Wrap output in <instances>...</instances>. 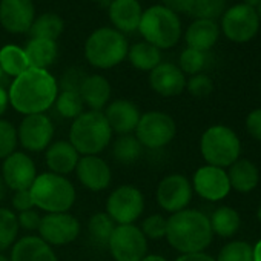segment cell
Listing matches in <instances>:
<instances>
[{"label": "cell", "instance_id": "cell-1", "mask_svg": "<svg viewBox=\"0 0 261 261\" xmlns=\"http://www.w3.org/2000/svg\"><path fill=\"white\" fill-rule=\"evenodd\" d=\"M59 95L57 80L45 69L30 68L10 86V105L23 115L45 114Z\"/></svg>", "mask_w": 261, "mask_h": 261}, {"label": "cell", "instance_id": "cell-2", "mask_svg": "<svg viewBox=\"0 0 261 261\" xmlns=\"http://www.w3.org/2000/svg\"><path fill=\"white\" fill-rule=\"evenodd\" d=\"M168 243L181 253L203 252L212 241L209 218L195 209H183L168 218Z\"/></svg>", "mask_w": 261, "mask_h": 261}, {"label": "cell", "instance_id": "cell-3", "mask_svg": "<svg viewBox=\"0 0 261 261\" xmlns=\"http://www.w3.org/2000/svg\"><path fill=\"white\" fill-rule=\"evenodd\" d=\"M112 139V129L101 111H88L74 118L69 129V143L82 155H97Z\"/></svg>", "mask_w": 261, "mask_h": 261}, {"label": "cell", "instance_id": "cell-4", "mask_svg": "<svg viewBox=\"0 0 261 261\" xmlns=\"http://www.w3.org/2000/svg\"><path fill=\"white\" fill-rule=\"evenodd\" d=\"M34 207L46 214L68 212L75 203V188L63 177L53 172H43L37 175L30 188Z\"/></svg>", "mask_w": 261, "mask_h": 261}, {"label": "cell", "instance_id": "cell-5", "mask_svg": "<svg viewBox=\"0 0 261 261\" xmlns=\"http://www.w3.org/2000/svg\"><path fill=\"white\" fill-rule=\"evenodd\" d=\"M127 40L124 34L114 28L95 30L85 43L88 63L98 69H109L120 65L127 57Z\"/></svg>", "mask_w": 261, "mask_h": 261}, {"label": "cell", "instance_id": "cell-6", "mask_svg": "<svg viewBox=\"0 0 261 261\" xmlns=\"http://www.w3.org/2000/svg\"><path fill=\"white\" fill-rule=\"evenodd\" d=\"M139 31L145 42L155 48L169 49L175 46L181 37V22L178 16L163 5H154L143 11Z\"/></svg>", "mask_w": 261, "mask_h": 261}, {"label": "cell", "instance_id": "cell-7", "mask_svg": "<svg viewBox=\"0 0 261 261\" xmlns=\"http://www.w3.org/2000/svg\"><path fill=\"white\" fill-rule=\"evenodd\" d=\"M200 151L207 165L223 169L240 159L241 143L230 127L217 124L204 130L200 140Z\"/></svg>", "mask_w": 261, "mask_h": 261}, {"label": "cell", "instance_id": "cell-8", "mask_svg": "<svg viewBox=\"0 0 261 261\" xmlns=\"http://www.w3.org/2000/svg\"><path fill=\"white\" fill-rule=\"evenodd\" d=\"M177 134L175 120L162 111H149L140 117L136 127V137L142 146L149 149H160L169 145Z\"/></svg>", "mask_w": 261, "mask_h": 261}, {"label": "cell", "instance_id": "cell-9", "mask_svg": "<svg viewBox=\"0 0 261 261\" xmlns=\"http://www.w3.org/2000/svg\"><path fill=\"white\" fill-rule=\"evenodd\" d=\"M145 211V197L133 185L118 186L106 201V214L117 224H134Z\"/></svg>", "mask_w": 261, "mask_h": 261}, {"label": "cell", "instance_id": "cell-10", "mask_svg": "<svg viewBox=\"0 0 261 261\" xmlns=\"http://www.w3.org/2000/svg\"><path fill=\"white\" fill-rule=\"evenodd\" d=\"M108 246L115 261H142L148 255V238L136 224H117Z\"/></svg>", "mask_w": 261, "mask_h": 261}, {"label": "cell", "instance_id": "cell-11", "mask_svg": "<svg viewBox=\"0 0 261 261\" xmlns=\"http://www.w3.org/2000/svg\"><path fill=\"white\" fill-rule=\"evenodd\" d=\"M259 30V19L253 8L237 4L227 8L221 16L223 34L235 43H246L252 40Z\"/></svg>", "mask_w": 261, "mask_h": 261}, {"label": "cell", "instance_id": "cell-12", "mask_svg": "<svg viewBox=\"0 0 261 261\" xmlns=\"http://www.w3.org/2000/svg\"><path fill=\"white\" fill-rule=\"evenodd\" d=\"M54 136V124L46 114L25 115L19 129L17 139L20 145L30 152L46 151Z\"/></svg>", "mask_w": 261, "mask_h": 261}, {"label": "cell", "instance_id": "cell-13", "mask_svg": "<svg viewBox=\"0 0 261 261\" xmlns=\"http://www.w3.org/2000/svg\"><path fill=\"white\" fill-rule=\"evenodd\" d=\"M40 238L49 246H63L77 240L80 235V221L68 214H46L39 224Z\"/></svg>", "mask_w": 261, "mask_h": 261}, {"label": "cell", "instance_id": "cell-14", "mask_svg": "<svg viewBox=\"0 0 261 261\" xmlns=\"http://www.w3.org/2000/svg\"><path fill=\"white\" fill-rule=\"evenodd\" d=\"M159 206L171 214L186 209L192 198V186L189 180L181 174H171L165 177L157 188Z\"/></svg>", "mask_w": 261, "mask_h": 261}, {"label": "cell", "instance_id": "cell-15", "mask_svg": "<svg viewBox=\"0 0 261 261\" xmlns=\"http://www.w3.org/2000/svg\"><path fill=\"white\" fill-rule=\"evenodd\" d=\"M37 178V169L33 159L20 151L13 152L4 160L2 166V180L7 188L16 191H28L34 180Z\"/></svg>", "mask_w": 261, "mask_h": 261}, {"label": "cell", "instance_id": "cell-16", "mask_svg": "<svg viewBox=\"0 0 261 261\" xmlns=\"http://www.w3.org/2000/svg\"><path fill=\"white\" fill-rule=\"evenodd\" d=\"M192 186L195 192L207 201H220L232 189L227 178V172H224V169L221 168L211 165L197 169V172L194 174Z\"/></svg>", "mask_w": 261, "mask_h": 261}, {"label": "cell", "instance_id": "cell-17", "mask_svg": "<svg viewBox=\"0 0 261 261\" xmlns=\"http://www.w3.org/2000/svg\"><path fill=\"white\" fill-rule=\"evenodd\" d=\"M36 20L33 0H0V25L8 33H30Z\"/></svg>", "mask_w": 261, "mask_h": 261}, {"label": "cell", "instance_id": "cell-18", "mask_svg": "<svg viewBox=\"0 0 261 261\" xmlns=\"http://www.w3.org/2000/svg\"><path fill=\"white\" fill-rule=\"evenodd\" d=\"M79 181L92 192H100L109 188L112 172L109 165L98 155H83L75 168Z\"/></svg>", "mask_w": 261, "mask_h": 261}, {"label": "cell", "instance_id": "cell-19", "mask_svg": "<svg viewBox=\"0 0 261 261\" xmlns=\"http://www.w3.org/2000/svg\"><path fill=\"white\" fill-rule=\"evenodd\" d=\"M103 114L112 129V133H117L120 136L130 134L133 130H136L142 117L137 105L126 98L114 100L106 106Z\"/></svg>", "mask_w": 261, "mask_h": 261}, {"label": "cell", "instance_id": "cell-20", "mask_svg": "<svg viewBox=\"0 0 261 261\" xmlns=\"http://www.w3.org/2000/svg\"><path fill=\"white\" fill-rule=\"evenodd\" d=\"M151 88L162 97L180 95L186 88V77L174 63H160L149 74Z\"/></svg>", "mask_w": 261, "mask_h": 261}, {"label": "cell", "instance_id": "cell-21", "mask_svg": "<svg viewBox=\"0 0 261 261\" xmlns=\"http://www.w3.org/2000/svg\"><path fill=\"white\" fill-rule=\"evenodd\" d=\"M108 14L114 30L123 34L139 30L143 11L139 0H112Z\"/></svg>", "mask_w": 261, "mask_h": 261}, {"label": "cell", "instance_id": "cell-22", "mask_svg": "<svg viewBox=\"0 0 261 261\" xmlns=\"http://www.w3.org/2000/svg\"><path fill=\"white\" fill-rule=\"evenodd\" d=\"M10 261H59L53 247L40 237L27 235L14 243Z\"/></svg>", "mask_w": 261, "mask_h": 261}, {"label": "cell", "instance_id": "cell-23", "mask_svg": "<svg viewBox=\"0 0 261 261\" xmlns=\"http://www.w3.org/2000/svg\"><path fill=\"white\" fill-rule=\"evenodd\" d=\"M46 166L53 174L57 175H66L75 171L77 163L80 160V154L75 151V148L69 142H56L49 145L45 154Z\"/></svg>", "mask_w": 261, "mask_h": 261}, {"label": "cell", "instance_id": "cell-24", "mask_svg": "<svg viewBox=\"0 0 261 261\" xmlns=\"http://www.w3.org/2000/svg\"><path fill=\"white\" fill-rule=\"evenodd\" d=\"M220 37V27L215 23V20H203L195 19L186 30V45L188 48L207 53L214 48Z\"/></svg>", "mask_w": 261, "mask_h": 261}, {"label": "cell", "instance_id": "cell-25", "mask_svg": "<svg viewBox=\"0 0 261 261\" xmlns=\"http://www.w3.org/2000/svg\"><path fill=\"white\" fill-rule=\"evenodd\" d=\"M79 94L91 111H101L111 98V83L103 75L92 74L85 79Z\"/></svg>", "mask_w": 261, "mask_h": 261}, {"label": "cell", "instance_id": "cell-26", "mask_svg": "<svg viewBox=\"0 0 261 261\" xmlns=\"http://www.w3.org/2000/svg\"><path fill=\"white\" fill-rule=\"evenodd\" d=\"M25 54H27L30 68L48 71V68L54 65L59 56V48L54 40L31 39L25 48Z\"/></svg>", "mask_w": 261, "mask_h": 261}, {"label": "cell", "instance_id": "cell-27", "mask_svg": "<svg viewBox=\"0 0 261 261\" xmlns=\"http://www.w3.org/2000/svg\"><path fill=\"white\" fill-rule=\"evenodd\" d=\"M230 188H233L238 192H250L256 188L259 174L256 166L246 160V159H238L233 165H230L229 174H227Z\"/></svg>", "mask_w": 261, "mask_h": 261}, {"label": "cell", "instance_id": "cell-28", "mask_svg": "<svg viewBox=\"0 0 261 261\" xmlns=\"http://www.w3.org/2000/svg\"><path fill=\"white\" fill-rule=\"evenodd\" d=\"M127 59L139 71H152L162 63V53L148 42H139L127 49Z\"/></svg>", "mask_w": 261, "mask_h": 261}, {"label": "cell", "instance_id": "cell-29", "mask_svg": "<svg viewBox=\"0 0 261 261\" xmlns=\"http://www.w3.org/2000/svg\"><path fill=\"white\" fill-rule=\"evenodd\" d=\"M209 223H211L212 233L227 238L238 232L241 226V218L233 207L221 206L212 214V217L209 218Z\"/></svg>", "mask_w": 261, "mask_h": 261}, {"label": "cell", "instance_id": "cell-30", "mask_svg": "<svg viewBox=\"0 0 261 261\" xmlns=\"http://www.w3.org/2000/svg\"><path fill=\"white\" fill-rule=\"evenodd\" d=\"M0 68L8 77H19L30 69L25 49L16 45H7L0 49Z\"/></svg>", "mask_w": 261, "mask_h": 261}, {"label": "cell", "instance_id": "cell-31", "mask_svg": "<svg viewBox=\"0 0 261 261\" xmlns=\"http://www.w3.org/2000/svg\"><path fill=\"white\" fill-rule=\"evenodd\" d=\"M65 23L63 19L54 13H46L37 17L30 30L33 39H46V40H57L63 33Z\"/></svg>", "mask_w": 261, "mask_h": 261}, {"label": "cell", "instance_id": "cell-32", "mask_svg": "<svg viewBox=\"0 0 261 261\" xmlns=\"http://www.w3.org/2000/svg\"><path fill=\"white\" fill-rule=\"evenodd\" d=\"M142 151H143L142 143L133 134L120 136L112 145V157L123 165H130L137 162L139 157L142 155Z\"/></svg>", "mask_w": 261, "mask_h": 261}, {"label": "cell", "instance_id": "cell-33", "mask_svg": "<svg viewBox=\"0 0 261 261\" xmlns=\"http://www.w3.org/2000/svg\"><path fill=\"white\" fill-rule=\"evenodd\" d=\"M19 233L17 215L5 207H0V253L11 247Z\"/></svg>", "mask_w": 261, "mask_h": 261}, {"label": "cell", "instance_id": "cell-34", "mask_svg": "<svg viewBox=\"0 0 261 261\" xmlns=\"http://www.w3.org/2000/svg\"><path fill=\"white\" fill-rule=\"evenodd\" d=\"M114 229H115V223L106 212H97L89 218L88 223L89 235L98 244H108Z\"/></svg>", "mask_w": 261, "mask_h": 261}, {"label": "cell", "instance_id": "cell-35", "mask_svg": "<svg viewBox=\"0 0 261 261\" xmlns=\"http://www.w3.org/2000/svg\"><path fill=\"white\" fill-rule=\"evenodd\" d=\"M56 109L63 118H77L85 111V103L79 92L62 91L56 98Z\"/></svg>", "mask_w": 261, "mask_h": 261}, {"label": "cell", "instance_id": "cell-36", "mask_svg": "<svg viewBox=\"0 0 261 261\" xmlns=\"http://www.w3.org/2000/svg\"><path fill=\"white\" fill-rule=\"evenodd\" d=\"M226 11V0H194L191 14L195 19L215 20Z\"/></svg>", "mask_w": 261, "mask_h": 261}, {"label": "cell", "instance_id": "cell-37", "mask_svg": "<svg viewBox=\"0 0 261 261\" xmlns=\"http://www.w3.org/2000/svg\"><path fill=\"white\" fill-rule=\"evenodd\" d=\"M215 261H253V247L246 241H232L220 250Z\"/></svg>", "mask_w": 261, "mask_h": 261}, {"label": "cell", "instance_id": "cell-38", "mask_svg": "<svg viewBox=\"0 0 261 261\" xmlns=\"http://www.w3.org/2000/svg\"><path fill=\"white\" fill-rule=\"evenodd\" d=\"M206 53L192 49V48H186L181 54H180V69L183 74H189V75H195V74H201V71L206 66Z\"/></svg>", "mask_w": 261, "mask_h": 261}, {"label": "cell", "instance_id": "cell-39", "mask_svg": "<svg viewBox=\"0 0 261 261\" xmlns=\"http://www.w3.org/2000/svg\"><path fill=\"white\" fill-rule=\"evenodd\" d=\"M17 129L8 120L0 118V160H5L13 152H16L17 146Z\"/></svg>", "mask_w": 261, "mask_h": 261}, {"label": "cell", "instance_id": "cell-40", "mask_svg": "<svg viewBox=\"0 0 261 261\" xmlns=\"http://www.w3.org/2000/svg\"><path fill=\"white\" fill-rule=\"evenodd\" d=\"M166 226H168V220L163 215L154 214V215L145 218L140 230L149 240H160V238L166 237Z\"/></svg>", "mask_w": 261, "mask_h": 261}, {"label": "cell", "instance_id": "cell-41", "mask_svg": "<svg viewBox=\"0 0 261 261\" xmlns=\"http://www.w3.org/2000/svg\"><path fill=\"white\" fill-rule=\"evenodd\" d=\"M186 89L189 91L191 95L201 98V97H207L212 92L214 83L206 74H195L191 75V79L186 82Z\"/></svg>", "mask_w": 261, "mask_h": 261}, {"label": "cell", "instance_id": "cell-42", "mask_svg": "<svg viewBox=\"0 0 261 261\" xmlns=\"http://www.w3.org/2000/svg\"><path fill=\"white\" fill-rule=\"evenodd\" d=\"M88 75L85 74L83 69L80 68H69L60 80L62 91H72V92H80V88Z\"/></svg>", "mask_w": 261, "mask_h": 261}, {"label": "cell", "instance_id": "cell-43", "mask_svg": "<svg viewBox=\"0 0 261 261\" xmlns=\"http://www.w3.org/2000/svg\"><path fill=\"white\" fill-rule=\"evenodd\" d=\"M246 129H247V133L261 142V108L258 109H253L247 118H246Z\"/></svg>", "mask_w": 261, "mask_h": 261}, {"label": "cell", "instance_id": "cell-44", "mask_svg": "<svg viewBox=\"0 0 261 261\" xmlns=\"http://www.w3.org/2000/svg\"><path fill=\"white\" fill-rule=\"evenodd\" d=\"M40 215L36 211H23L19 214L17 221H19V227L25 229V230H37L39 224H40Z\"/></svg>", "mask_w": 261, "mask_h": 261}, {"label": "cell", "instance_id": "cell-45", "mask_svg": "<svg viewBox=\"0 0 261 261\" xmlns=\"http://www.w3.org/2000/svg\"><path fill=\"white\" fill-rule=\"evenodd\" d=\"M11 203H13L14 209L19 211V212L34 209V201H33V198H31L30 189H28V191H16Z\"/></svg>", "mask_w": 261, "mask_h": 261}, {"label": "cell", "instance_id": "cell-46", "mask_svg": "<svg viewBox=\"0 0 261 261\" xmlns=\"http://www.w3.org/2000/svg\"><path fill=\"white\" fill-rule=\"evenodd\" d=\"M194 0H163V7L178 14H191Z\"/></svg>", "mask_w": 261, "mask_h": 261}, {"label": "cell", "instance_id": "cell-47", "mask_svg": "<svg viewBox=\"0 0 261 261\" xmlns=\"http://www.w3.org/2000/svg\"><path fill=\"white\" fill-rule=\"evenodd\" d=\"M175 261H215V258H212L204 252H197V253H183Z\"/></svg>", "mask_w": 261, "mask_h": 261}, {"label": "cell", "instance_id": "cell-48", "mask_svg": "<svg viewBox=\"0 0 261 261\" xmlns=\"http://www.w3.org/2000/svg\"><path fill=\"white\" fill-rule=\"evenodd\" d=\"M10 105V97L8 92L4 86H0V117H2L7 112V108Z\"/></svg>", "mask_w": 261, "mask_h": 261}, {"label": "cell", "instance_id": "cell-49", "mask_svg": "<svg viewBox=\"0 0 261 261\" xmlns=\"http://www.w3.org/2000/svg\"><path fill=\"white\" fill-rule=\"evenodd\" d=\"M142 261H168L165 256H162V255H157V253H149V255H146Z\"/></svg>", "mask_w": 261, "mask_h": 261}, {"label": "cell", "instance_id": "cell-50", "mask_svg": "<svg viewBox=\"0 0 261 261\" xmlns=\"http://www.w3.org/2000/svg\"><path fill=\"white\" fill-rule=\"evenodd\" d=\"M253 261H261V240L253 247Z\"/></svg>", "mask_w": 261, "mask_h": 261}, {"label": "cell", "instance_id": "cell-51", "mask_svg": "<svg viewBox=\"0 0 261 261\" xmlns=\"http://www.w3.org/2000/svg\"><path fill=\"white\" fill-rule=\"evenodd\" d=\"M5 194H7V185L2 180V177H0V201L5 198Z\"/></svg>", "mask_w": 261, "mask_h": 261}, {"label": "cell", "instance_id": "cell-52", "mask_svg": "<svg viewBox=\"0 0 261 261\" xmlns=\"http://www.w3.org/2000/svg\"><path fill=\"white\" fill-rule=\"evenodd\" d=\"M259 2H261V0H243V4H244V5H247V7L253 8V10L259 5Z\"/></svg>", "mask_w": 261, "mask_h": 261}, {"label": "cell", "instance_id": "cell-53", "mask_svg": "<svg viewBox=\"0 0 261 261\" xmlns=\"http://www.w3.org/2000/svg\"><path fill=\"white\" fill-rule=\"evenodd\" d=\"M7 82H8V75L4 72V69L0 68V86H5L7 85Z\"/></svg>", "mask_w": 261, "mask_h": 261}, {"label": "cell", "instance_id": "cell-54", "mask_svg": "<svg viewBox=\"0 0 261 261\" xmlns=\"http://www.w3.org/2000/svg\"><path fill=\"white\" fill-rule=\"evenodd\" d=\"M255 11H256V14H258V19H259V22H261V2H259V5L255 8Z\"/></svg>", "mask_w": 261, "mask_h": 261}, {"label": "cell", "instance_id": "cell-55", "mask_svg": "<svg viewBox=\"0 0 261 261\" xmlns=\"http://www.w3.org/2000/svg\"><path fill=\"white\" fill-rule=\"evenodd\" d=\"M0 261H10V258H7L4 253H0Z\"/></svg>", "mask_w": 261, "mask_h": 261}, {"label": "cell", "instance_id": "cell-56", "mask_svg": "<svg viewBox=\"0 0 261 261\" xmlns=\"http://www.w3.org/2000/svg\"><path fill=\"white\" fill-rule=\"evenodd\" d=\"M256 215H258V220L261 221V206H259V209H258V212H256Z\"/></svg>", "mask_w": 261, "mask_h": 261}, {"label": "cell", "instance_id": "cell-57", "mask_svg": "<svg viewBox=\"0 0 261 261\" xmlns=\"http://www.w3.org/2000/svg\"><path fill=\"white\" fill-rule=\"evenodd\" d=\"M92 2H100V0H92Z\"/></svg>", "mask_w": 261, "mask_h": 261}, {"label": "cell", "instance_id": "cell-58", "mask_svg": "<svg viewBox=\"0 0 261 261\" xmlns=\"http://www.w3.org/2000/svg\"><path fill=\"white\" fill-rule=\"evenodd\" d=\"M259 91H261V86H259Z\"/></svg>", "mask_w": 261, "mask_h": 261}]
</instances>
